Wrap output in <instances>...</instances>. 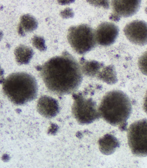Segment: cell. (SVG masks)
Masks as SVG:
<instances>
[{"label":"cell","instance_id":"obj_1","mask_svg":"<svg viewBox=\"0 0 147 168\" xmlns=\"http://www.w3.org/2000/svg\"><path fill=\"white\" fill-rule=\"evenodd\" d=\"M36 68L48 90L58 95L74 93L80 86L82 75L80 66L68 52L50 59Z\"/></svg>","mask_w":147,"mask_h":168},{"label":"cell","instance_id":"obj_2","mask_svg":"<svg viewBox=\"0 0 147 168\" xmlns=\"http://www.w3.org/2000/svg\"><path fill=\"white\" fill-rule=\"evenodd\" d=\"M98 110L100 117L107 123L124 130L132 108L128 96L122 91L115 90L107 92L103 96Z\"/></svg>","mask_w":147,"mask_h":168},{"label":"cell","instance_id":"obj_3","mask_svg":"<svg viewBox=\"0 0 147 168\" xmlns=\"http://www.w3.org/2000/svg\"><path fill=\"white\" fill-rule=\"evenodd\" d=\"M3 91L14 104L21 105L37 97L36 81L32 75L24 72L13 73L3 81Z\"/></svg>","mask_w":147,"mask_h":168},{"label":"cell","instance_id":"obj_4","mask_svg":"<svg viewBox=\"0 0 147 168\" xmlns=\"http://www.w3.org/2000/svg\"><path fill=\"white\" fill-rule=\"evenodd\" d=\"M67 38L73 50L80 54L92 49L96 42L92 29L84 24L70 27L68 30Z\"/></svg>","mask_w":147,"mask_h":168},{"label":"cell","instance_id":"obj_5","mask_svg":"<svg viewBox=\"0 0 147 168\" xmlns=\"http://www.w3.org/2000/svg\"><path fill=\"white\" fill-rule=\"evenodd\" d=\"M72 98V113L80 124L91 123L100 117L96 103L92 98H86L79 92L73 93Z\"/></svg>","mask_w":147,"mask_h":168},{"label":"cell","instance_id":"obj_6","mask_svg":"<svg viewBox=\"0 0 147 168\" xmlns=\"http://www.w3.org/2000/svg\"><path fill=\"white\" fill-rule=\"evenodd\" d=\"M127 137L133 154L139 157L147 156V119L131 124L127 130Z\"/></svg>","mask_w":147,"mask_h":168},{"label":"cell","instance_id":"obj_7","mask_svg":"<svg viewBox=\"0 0 147 168\" xmlns=\"http://www.w3.org/2000/svg\"><path fill=\"white\" fill-rule=\"evenodd\" d=\"M124 34L131 42L140 46L147 44V23L135 20L127 24L124 28Z\"/></svg>","mask_w":147,"mask_h":168},{"label":"cell","instance_id":"obj_8","mask_svg":"<svg viewBox=\"0 0 147 168\" xmlns=\"http://www.w3.org/2000/svg\"><path fill=\"white\" fill-rule=\"evenodd\" d=\"M141 2L140 0L112 1L113 13L110 18L117 21L120 17H128L134 15L139 9Z\"/></svg>","mask_w":147,"mask_h":168},{"label":"cell","instance_id":"obj_9","mask_svg":"<svg viewBox=\"0 0 147 168\" xmlns=\"http://www.w3.org/2000/svg\"><path fill=\"white\" fill-rule=\"evenodd\" d=\"M119 32L118 27L113 23H102L97 27L95 33L96 41L101 45H110L115 42Z\"/></svg>","mask_w":147,"mask_h":168},{"label":"cell","instance_id":"obj_10","mask_svg":"<svg viewBox=\"0 0 147 168\" xmlns=\"http://www.w3.org/2000/svg\"><path fill=\"white\" fill-rule=\"evenodd\" d=\"M37 108L40 114L47 118L55 116L59 110L57 101L54 98L45 95L41 96L38 100Z\"/></svg>","mask_w":147,"mask_h":168},{"label":"cell","instance_id":"obj_11","mask_svg":"<svg viewBox=\"0 0 147 168\" xmlns=\"http://www.w3.org/2000/svg\"><path fill=\"white\" fill-rule=\"evenodd\" d=\"M80 64L81 71L84 75L89 77H96L101 80L105 69V66L102 63L95 60H87L82 58Z\"/></svg>","mask_w":147,"mask_h":168},{"label":"cell","instance_id":"obj_12","mask_svg":"<svg viewBox=\"0 0 147 168\" xmlns=\"http://www.w3.org/2000/svg\"><path fill=\"white\" fill-rule=\"evenodd\" d=\"M99 149L104 155L112 154L120 146L117 139L113 135L107 134L100 138L98 141Z\"/></svg>","mask_w":147,"mask_h":168},{"label":"cell","instance_id":"obj_13","mask_svg":"<svg viewBox=\"0 0 147 168\" xmlns=\"http://www.w3.org/2000/svg\"><path fill=\"white\" fill-rule=\"evenodd\" d=\"M14 53L16 61L20 65L28 63L34 54L32 48L23 45L17 46L15 49Z\"/></svg>","mask_w":147,"mask_h":168},{"label":"cell","instance_id":"obj_14","mask_svg":"<svg viewBox=\"0 0 147 168\" xmlns=\"http://www.w3.org/2000/svg\"><path fill=\"white\" fill-rule=\"evenodd\" d=\"M25 32H31L35 30L38 26L36 20L32 16L26 14L20 17L19 24Z\"/></svg>","mask_w":147,"mask_h":168},{"label":"cell","instance_id":"obj_15","mask_svg":"<svg viewBox=\"0 0 147 168\" xmlns=\"http://www.w3.org/2000/svg\"><path fill=\"white\" fill-rule=\"evenodd\" d=\"M33 46L41 51H45L47 49L45 41L42 37L34 36L32 39Z\"/></svg>","mask_w":147,"mask_h":168},{"label":"cell","instance_id":"obj_16","mask_svg":"<svg viewBox=\"0 0 147 168\" xmlns=\"http://www.w3.org/2000/svg\"><path fill=\"white\" fill-rule=\"evenodd\" d=\"M138 64L141 71L147 76V50L139 58Z\"/></svg>","mask_w":147,"mask_h":168},{"label":"cell","instance_id":"obj_17","mask_svg":"<svg viewBox=\"0 0 147 168\" xmlns=\"http://www.w3.org/2000/svg\"><path fill=\"white\" fill-rule=\"evenodd\" d=\"M90 4L96 6H102L105 8L108 7L109 3L107 1H88Z\"/></svg>","mask_w":147,"mask_h":168},{"label":"cell","instance_id":"obj_18","mask_svg":"<svg viewBox=\"0 0 147 168\" xmlns=\"http://www.w3.org/2000/svg\"><path fill=\"white\" fill-rule=\"evenodd\" d=\"M60 15L63 18H68L73 17L74 13L71 9L67 8L61 12Z\"/></svg>","mask_w":147,"mask_h":168},{"label":"cell","instance_id":"obj_19","mask_svg":"<svg viewBox=\"0 0 147 168\" xmlns=\"http://www.w3.org/2000/svg\"><path fill=\"white\" fill-rule=\"evenodd\" d=\"M143 109L145 112L147 114V90L146 91L144 99Z\"/></svg>","mask_w":147,"mask_h":168},{"label":"cell","instance_id":"obj_20","mask_svg":"<svg viewBox=\"0 0 147 168\" xmlns=\"http://www.w3.org/2000/svg\"><path fill=\"white\" fill-rule=\"evenodd\" d=\"M18 33L20 36H23L25 35V32L19 24L18 27Z\"/></svg>","mask_w":147,"mask_h":168},{"label":"cell","instance_id":"obj_21","mask_svg":"<svg viewBox=\"0 0 147 168\" xmlns=\"http://www.w3.org/2000/svg\"><path fill=\"white\" fill-rule=\"evenodd\" d=\"M58 1V3L61 5H65V4H68L70 2V1H61V0H59V1Z\"/></svg>","mask_w":147,"mask_h":168}]
</instances>
